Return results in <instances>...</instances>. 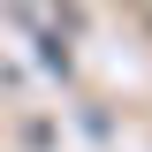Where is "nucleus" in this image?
I'll list each match as a JSON object with an SVG mask.
<instances>
[{
    "label": "nucleus",
    "mask_w": 152,
    "mask_h": 152,
    "mask_svg": "<svg viewBox=\"0 0 152 152\" xmlns=\"http://www.w3.org/2000/svg\"><path fill=\"white\" fill-rule=\"evenodd\" d=\"M137 8H145V0H137Z\"/></svg>",
    "instance_id": "obj_1"
}]
</instances>
